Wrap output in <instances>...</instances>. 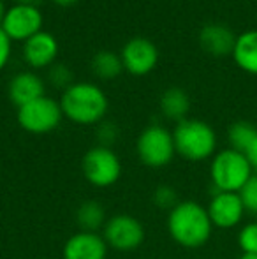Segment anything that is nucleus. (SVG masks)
Here are the masks:
<instances>
[{
	"instance_id": "obj_11",
	"label": "nucleus",
	"mask_w": 257,
	"mask_h": 259,
	"mask_svg": "<svg viewBox=\"0 0 257 259\" xmlns=\"http://www.w3.org/2000/svg\"><path fill=\"white\" fill-rule=\"evenodd\" d=\"M122 64L124 69L134 76H144L153 71L159 60V50L150 39L134 37L122 50Z\"/></svg>"
},
{
	"instance_id": "obj_6",
	"label": "nucleus",
	"mask_w": 257,
	"mask_h": 259,
	"mask_svg": "<svg viewBox=\"0 0 257 259\" xmlns=\"http://www.w3.org/2000/svg\"><path fill=\"white\" fill-rule=\"evenodd\" d=\"M81 169L86 182L100 189L111 187L122 177L120 157L110 147H100V145L86 152L81 160Z\"/></svg>"
},
{
	"instance_id": "obj_15",
	"label": "nucleus",
	"mask_w": 257,
	"mask_h": 259,
	"mask_svg": "<svg viewBox=\"0 0 257 259\" xmlns=\"http://www.w3.org/2000/svg\"><path fill=\"white\" fill-rule=\"evenodd\" d=\"M9 99L13 101L18 108L32 103V101L39 99L44 96V81L39 78L35 72L23 71L18 72L9 83Z\"/></svg>"
},
{
	"instance_id": "obj_29",
	"label": "nucleus",
	"mask_w": 257,
	"mask_h": 259,
	"mask_svg": "<svg viewBox=\"0 0 257 259\" xmlns=\"http://www.w3.org/2000/svg\"><path fill=\"white\" fill-rule=\"evenodd\" d=\"M53 2H55L57 6L69 7V6H72V4H76V2H78V0H53Z\"/></svg>"
},
{
	"instance_id": "obj_23",
	"label": "nucleus",
	"mask_w": 257,
	"mask_h": 259,
	"mask_svg": "<svg viewBox=\"0 0 257 259\" xmlns=\"http://www.w3.org/2000/svg\"><path fill=\"white\" fill-rule=\"evenodd\" d=\"M240 198L243 201L245 211L257 217V175L240 191Z\"/></svg>"
},
{
	"instance_id": "obj_13",
	"label": "nucleus",
	"mask_w": 257,
	"mask_h": 259,
	"mask_svg": "<svg viewBox=\"0 0 257 259\" xmlns=\"http://www.w3.org/2000/svg\"><path fill=\"white\" fill-rule=\"evenodd\" d=\"M59 55V42L49 32H37L23 42V58L30 67H52Z\"/></svg>"
},
{
	"instance_id": "obj_7",
	"label": "nucleus",
	"mask_w": 257,
	"mask_h": 259,
	"mask_svg": "<svg viewBox=\"0 0 257 259\" xmlns=\"http://www.w3.org/2000/svg\"><path fill=\"white\" fill-rule=\"evenodd\" d=\"M64 118L60 103L52 97H39L18 108V123L30 134H48L60 125Z\"/></svg>"
},
{
	"instance_id": "obj_19",
	"label": "nucleus",
	"mask_w": 257,
	"mask_h": 259,
	"mask_svg": "<svg viewBox=\"0 0 257 259\" xmlns=\"http://www.w3.org/2000/svg\"><path fill=\"white\" fill-rule=\"evenodd\" d=\"M124 69V64H122V58L118 57L117 53L113 52H99L93 55L92 58V71L93 74H97L102 79H113L117 78L118 74Z\"/></svg>"
},
{
	"instance_id": "obj_14",
	"label": "nucleus",
	"mask_w": 257,
	"mask_h": 259,
	"mask_svg": "<svg viewBox=\"0 0 257 259\" xmlns=\"http://www.w3.org/2000/svg\"><path fill=\"white\" fill-rule=\"evenodd\" d=\"M238 35L224 23H206L199 32V45L212 57L233 55Z\"/></svg>"
},
{
	"instance_id": "obj_18",
	"label": "nucleus",
	"mask_w": 257,
	"mask_h": 259,
	"mask_svg": "<svg viewBox=\"0 0 257 259\" xmlns=\"http://www.w3.org/2000/svg\"><path fill=\"white\" fill-rule=\"evenodd\" d=\"M106 221V210L99 201H85L76 211V222L81 231L97 233V229L104 228Z\"/></svg>"
},
{
	"instance_id": "obj_9",
	"label": "nucleus",
	"mask_w": 257,
	"mask_h": 259,
	"mask_svg": "<svg viewBox=\"0 0 257 259\" xmlns=\"http://www.w3.org/2000/svg\"><path fill=\"white\" fill-rule=\"evenodd\" d=\"M42 14L39 7L32 6H16L9 7L6 11V16L2 20V30L7 34L11 41H27L32 35L41 32Z\"/></svg>"
},
{
	"instance_id": "obj_20",
	"label": "nucleus",
	"mask_w": 257,
	"mask_h": 259,
	"mask_svg": "<svg viewBox=\"0 0 257 259\" xmlns=\"http://www.w3.org/2000/svg\"><path fill=\"white\" fill-rule=\"evenodd\" d=\"M257 136V127L250 122H234L227 131V141H229V148H234L238 152H247V148L250 147V143Z\"/></svg>"
},
{
	"instance_id": "obj_28",
	"label": "nucleus",
	"mask_w": 257,
	"mask_h": 259,
	"mask_svg": "<svg viewBox=\"0 0 257 259\" xmlns=\"http://www.w3.org/2000/svg\"><path fill=\"white\" fill-rule=\"evenodd\" d=\"M16 4H21V6H32V7H37L39 4H42V0H16Z\"/></svg>"
},
{
	"instance_id": "obj_4",
	"label": "nucleus",
	"mask_w": 257,
	"mask_h": 259,
	"mask_svg": "<svg viewBox=\"0 0 257 259\" xmlns=\"http://www.w3.org/2000/svg\"><path fill=\"white\" fill-rule=\"evenodd\" d=\"M176 154L190 162H202L217 154V134L210 123L197 118H185L173 131Z\"/></svg>"
},
{
	"instance_id": "obj_5",
	"label": "nucleus",
	"mask_w": 257,
	"mask_h": 259,
	"mask_svg": "<svg viewBox=\"0 0 257 259\" xmlns=\"http://www.w3.org/2000/svg\"><path fill=\"white\" fill-rule=\"evenodd\" d=\"M136 152L139 160L148 167H164L176 155L173 133L162 125H148L139 134L136 143Z\"/></svg>"
},
{
	"instance_id": "obj_22",
	"label": "nucleus",
	"mask_w": 257,
	"mask_h": 259,
	"mask_svg": "<svg viewBox=\"0 0 257 259\" xmlns=\"http://www.w3.org/2000/svg\"><path fill=\"white\" fill-rule=\"evenodd\" d=\"M153 203L162 210H173L180 203L178 192L171 185H159L153 192Z\"/></svg>"
},
{
	"instance_id": "obj_3",
	"label": "nucleus",
	"mask_w": 257,
	"mask_h": 259,
	"mask_svg": "<svg viewBox=\"0 0 257 259\" xmlns=\"http://www.w3.org/2000/svg\"><path fill=\"white\" fill-rule=\"evenodd\" d=\"M254 171L243 152L224 148L212 157L210 180L219 192H240L255 177Z\"/></svg>"
},
{
	"instance_id": "obj_12",
	"label": "nucleus",
	"mask_w": 257,
	"mask_h": 259,
	"mask_svg": "<svg viewBox=\"0 0 257 259\" xmlns=\"http://www.w3.org/2000/svg\"><path fill=\"white\" fill-rule=\"evenodd\" d=\"M108 243L102 235L92 231H78L64 243V259H106Z\"/></svg>"
},
{
	"instance_id": "obj_1",
	"label": "nucleus",
	"mask_w": 257,
	"mask_h": 259,
	"mask_svg": "<svg viewBox=\"0 0 257 259\" xmlns=\"http://www.w3.org/2000/svg\"><path fill=\"white\" fill-rule=\"evenodd\" d=\"M168 233L183 249H201L213 235V224L206 206L185 199L168 213Z\"/></svg>"
},
{
	"instance_id": "obj_2",
	"label": "nucleus",
	"mask_w": 257,
	"mask_h": 259,
	"mask_svg": "<svg viewBox=\"0 0 257 259\" xmlns=\"http://www.w3.org/2000/svg\"><path fill=\"white\" fill-rule=\"evenodd\" d=\"M108 97L93 83H72L60 99V108L65 118L79 125L100 123L108 113Z\"/></svg>"
},
{
	"instance_id": "obj_10",
	"label": "nucleus",
	"mask_w": 257,
	"mask_h": 259,
	"mask_svg": "<svg viewBox=\"0 0 257 259\" xmlns=\"http://www.w3.org/2000/svg\"><path fill=\"white\" fill-rule=\"evenodd\" d=\"M208 215L213 228L233 229L241 224L245 217V206L240 198V192H219L212 196L208 206Z\"/></svg>"
},
{
	"instance_id": "obj_27",
	"label": "nucleus",
	"mask_w": 257,
	"mask_h": 259,
	"mask_svg": "<svg viewBox=\"0 0 257 259\" xmlns=\"http://www.w3.org/2000/svg\"><path fill=\"white\" fill-rule=\"evenodd\" d=\"M245 155H247L248 162L252 164V167L257 171V136L254 138V141L250 143V147L247 148V152H245Z\"/></svg>"
},
{
	"instance_id": "obj_31",
	"label": "nucleus",
	"mask_w": 257,
	"mask_h": 259,
	"mask_svg": "<svg viewBox=\"0 0 257 259\" xmlns=\"http://www.w3.org/2000/svg\"><path fill=\"white\" fill-rule=\"evenodd\" d=\"M238 259H257V254H255V256H250V254H241Z\"/></svg>"
},
{
	"instance_id": "obj_26",
	"label": "nucleus",
	"mask_w": 257,
	"mask_h": 259,
	"mask_svg": "<svg viewBox=\"0 0 257 259\" xmlns=\"http://www.w3.org/2000/svg\"><path fill=\"white\" fill-rule=\"evenodd\" d=\"M11 39L7 37V34L2 30L0 27V71L6 67V64L9 62V57H11Z\"/></svg>"
},
{
	"instance_id": "obj_17",
	"label": "nucleus",
	"mask_w": 257,
	"mask_h": 259,
	"mask_svg": "<svg viewBox=\"0 0 257 259\" xmlns=\"http://www.w3.org/2000/svg\"><path fill=\"white\" fill-rule=\"evenodd\" d=\"M161 109L166 118L175 120V122H182V120L187 118V113L190 109V99L185 90L178 89V87H173V89H168L162 94Z\"/></svg>"
},
{
	"instance_id": "obj_8",
	"label": "nucleus",
	"mask_w": 257,
	"mask_h": 259,
	"mask_svg": "<svg viewBox=\"0 0 257 259\" xmlns=\"http://www.w3.org/2000/svg\"><path fill=\"white\" fill-rule=\"evenodd\" d=\"M102 236L108 247L120 252H130L144 242V228L136 217L118 213L108 219L102 228Z\"/></svg>"
},
{
	"instance_id": "obj_21",
	"label": "nucleus",
	"mask_w": 257,
	"mask_h": 259,
	"mask_svg": "<svg viewBox=\"0 0 257 259\" xmlns=\"http://www.w3.org/2000/svg\"><path fill=\"white\" fill-rule=\"evenodd\" d=\"M238 247L241 254H257V221H250L243 224L238 231Z\"/></svg>"
},
{
	"instance_id": "obj_24",
	"label": "nucleus",
	"mask_w": 257,
	"mask_h": 259,
	"mask_svg": "<svg viewBox=\"0 0 257 259\" xmlns=\"http://www.w3.org/2000/svg\"><path fill=\"white\" fill-rule=\"evenodd\" d=\"M49 81L53 83L55 87H59V89H65L67 90L69 87L72 85V72L67 69V65L64 64H53L52 67H49Z\"/></svg>"
},
{
	"instance_id": "obj_16",
	"label": "nucleus",
	"mask_w": 257,
	"mask_h": 259,
	"mask_svg": "<svg viewBox=\"0 0 257 259\" xmlns=\"http://www.w3.org/2000/svg\"><path fill=\"white\" fill-rule=\"evenodd\" d=\"M233 58L241 71L257 76V28L238 35L233 50Z\"/></svg>"
},
{
	"instance_id": "obj_30",
	"label": "nucleus",
	"mask_w": 257,
	"mask_h": 259,
	"mask_svg": "<svg viewBox=\"0 0 257 259\" xmlns=\"http://www.w3.org/2000/svg\"><path fill=\"white\" fill-rule=\"evenodd\" d=\"M6 6H4V2L0 0V25H2V20H4V16H6Z\"/></svg>"
},
{
	"instance_id": "obj_25",
	"label": "nucleus",
	"mask_w": 257,
	"mask_h": 259,
	"mask_svg": "<svg viewBox=\"0 0 257 259\" xmlns=\"http://www.w3.org/2000/svg\"><path fill=\"white\" fill-rule=\"evenodd\" d=\"M118 138V127L111 122H100L97 127V140H99L100 147H110L117 141Z\"/></svg>"
}]
</instances>
